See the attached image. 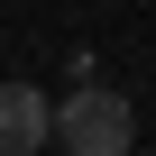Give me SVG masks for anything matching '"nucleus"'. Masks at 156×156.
Listing matches in <instances>:
<instances>
[{"label":"nucleus","instance_id":"f257e3e1","mask_svg":"<svg viewBox=\"0 0 156 156\" xmlns=\"http://www.w3.org/2000/svg\"><path fill=\"white\" fill-rule=\"evenodd\" d=\"M64 156H129L138 147V110H129V92H110V83H73L64 101H55V129H46Z\"/></svg>","mask_w":156,"mask_h":156},{"label":"nucleus","instance_id":"f03ea898","mask_svg":"<svg viewBox=\"0 0 156 156\" xmlns=\"http://www.w3.org/2000/svg\"><path fill=\"white\" fill-rule=\"evenodd\" d=\"M46 129H55L46 83H0V156H46Z\"/></svg>","mask_w":156,"mask_h":156}]
</instances>
